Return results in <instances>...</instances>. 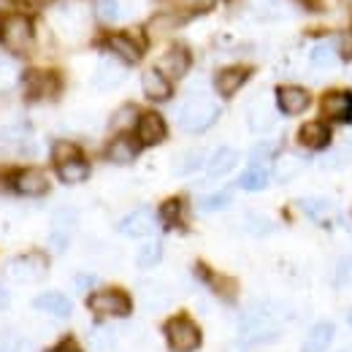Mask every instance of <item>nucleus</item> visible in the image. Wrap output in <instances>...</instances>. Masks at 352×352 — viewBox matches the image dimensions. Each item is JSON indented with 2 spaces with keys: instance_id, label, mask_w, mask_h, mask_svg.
<instances>
[{
  "instance_id": "nucleus-4",
  "label": "nucleus",
  "mask_w": 352,
  "mask_h": 352,
  "mask_svg": "<svg viewBox=\"0 0 352 352\" xmlns=\"http://www.w3.org/2000/svg\"><path fill=\"white\" fill-rule=\"evenodd\" d=\"M166 339L174 352H195L201 347V331L187 317H171L166 322Z\"/></svg>"
},
{
  "instance_id": "nucleus-30",
  "label": "nucleus",
  "mask_w": 352,
  "mask_h": 352,
  "mask_svg": "<svg viewBox=\"0 0 352 352\" xmlns=\"http://www.w3.org/2000/svg\"><path fill=\"white\" fill-rule=\"evenodd\" d=\"M95 16L103 25H114L122 16V3L120 0H95Z\"/></svg>"
},
{
  "instance_id": "nucleus-18",
  "label": "nucleus",
  "mask_w": 352,
  "mask_h": 352,
  "mask_svg": "<svg viewBox=\"0 0 352 352\" xmlns=\"http://www.w3.org/2000/svg\"><path fill=\"white\" fill-rule=\"evenodd\" d=\"M236 163H239V152L230 149V146H220V149L206 160V174L212 176V179L225 176L236 168Z\"/></svg>"
},
{
  "instance_id": "nucleus-28",
  "label": "nucleus",
  "mask_w": 352,
  "mask_h": 352,
  "mask_svg": "<svg viewBox=\"0 0 352 352\" xmlns=\"http://www.w3.org/2000/svg\"><path fill=\"white\" fill-rule=\"evenodd\" d=\"M301 209L311 220H328L333 214V204L325 198H301Z\"/></svg>"
},
{
  "instance_id": "nucleus-22",
  "label": "nucleus",
  "mask_w": 352,
  "mask_h": 352,
  "mask_svg": "<svg viewBox=\"0 0 352 352\" xmlns=\"http://www.w3.org/2000/svg\"><path fill=\"white\" fill-rule=\"evenodd\" d=\"M36 309H41V311L52 314V317H68L74 304H71L68 296H63V293H41V296L36 298Z\"/></svg>"
},
{
  "instance_id": "nucleus-13",
  "label": "nucleus",
  "mask_w": 352,
  "mask_h": 352,
  "mask_svg": "<svg viewBox=\"0 0 352 352\" xmlns=\"http://www.w3.org/2000/svg\"><path fill=\"white\" fill-rule=\"evenodd\" d=\"M309 103H311V98H309L307 89H301V87H279L276 89V106H279L285 114H290V117L304 114V111L309 109Z\"/></svg>"
},
{
  "instance_id": "nucleus-14",
  "label": "nucleus",
  "mask_w": 352,
  "mask_h": 352,
  "mask_svg": "<svg viewBox=\"0 0 352 352\" xmlns=\"http://www.w3.org/2000/svg\"><path fill=\"white\" fill-rule=\"evenodd\" d=\"M247 79H250V68H241V65L222 68L220 74L214 76V89L220 92L222 98H233L239 89L244 87Z\"/></svg>"
},
{
  "instance_id": "nucleus-6",
  "label": "nucleus",
  "mask_w": 352,
  "mask_h": 352,
  "mask_svg": "<svg viewBox=\"0 0 352 352\" xmlns=\"http://www.w3.org/2000/svg\"><path fill=\"white\" fill-rule=\"evenodd\" d=\"M155 230H157V217H155V212L146 209V206H141V209L131 212L125 220L120 222V233H122V236H131V239L152 236Z\"/></svg>"
},
{
  "instance_id": "nucleus-35",
  "label": "nucleus",
  "mask_w": 352,
  "mask_h": 352,
  "mask_svg": "<svg viewBox=\"0 0 352 352\" xmlns=\"http://www.w3.org/2000/svg\"><path fill=\"white\" fill-rule=\"evenodd\" d=\"M176 25H179V16H174V14H157V16L149 19L146 30H149L152 36H163V33H171Z\"/></svg>"
},
{
  "instance_id": "nucleus-32",
  "label": "nucleus",
  "mask_w": 352,
  "mask_h": 352,
  "mask_svg": "<svg viewBox=\"0 0 352 352\" xmlns=\"http://www.w3.org/2000/svg\"><path fill=\"white\" fill-rule=\"evenodd\" d=\"M138 109L133 106V103H128V106H122V109H117L114 111V117H111V128L114 131H128V128H133V125H138Z\"/></svg>"
},
{
  "instance_id": "nucleus-36",
  "label": "nucleus",
  "mask_w": 352,
  "mask_h": 352,
  "mask_svg": "<svg viewBox=\"0 0 352 352\" xmlns=\"http://www.w3.org/2000/svg\"><path fill=\"white\" fill-rule=\"evenodd\" d=\"M230 201H233V192H230V190H220V192H214V195L201 198V209H204V212H220V209H228V206H230Z\"/></svg>"
},
{
  "instance_id": "nucleus-51",
  "label": "nucleus",
  "mask_w": 352,
  "mask_h": 352,
  "mask_svg": "<svg viewBox=\"0 0 352 352\" xmlns=\"http://www.w3.org/2000/svg\"><path fill=\"white\" fill-rule=\"evenodd\" d=\"M0 11H8V0H0Z\"/></svg>"
},
{
  "instance_id": "nucleus-43",
  "label": "nucleus",
  "mask_w": 352,
  "mask_h": 352,
  "mask_svg": "<svg viewBox=\"0 0 352 352\" xmlns=\"http://www.w3.org/2000/svg\"><path fill=\"white\" fill-rule=\"evenodd\" d=\"M68 241H71V233H68V230H52V233H49V247H52L54 252H65Z\"/></svg>"
},
{
  "instance_id": "nucleus-9",
  "label": "nucleus",
  "mask_w": 352,
  "mask_h": 352,
  "mask_svg": "<svg viewBox=\"0 0 352 352\" xmlns=\"http://www.w3.org/2000/svg\"><path fill=\"white\" fill-rule=\"evenodd\" d=\"M157 71L174 82V79H182L187 71H190V52L187 46H171L160 60H157Z\"/></svg>"
},
{
  "instance_id": "nucleus-33",
  "label": "nucleus",
  "mask_w": 352,
  "mask_h": 352,
  "mask_svg": "<svg viewBox=\"0 0 352 352\" xmlns=\"http://www.w3.org/2000/svg\"><path fill=\"white\" fill-rule=\"evenodd\" d=\"M74 157H82L79 155V146L74 141H54L52 144V160H54V166H63V163H68Z\"/></svg>"
},
{
  "instance_id": "nucleus-11",
  "label": "nucleus",
  "mask_w": 352,
  "mask_h": 352,
  "mask_svg": "<svg viewBox=\"0 0 352 352\" xmlns=\"http://www.w3.org/2000/svg\"><path fill=\"white\" fill-rule=\"evenodd\" d=\"M11 184H14V190L19 195H30V198H38V195H44L46 190H49V179L38 168H22V171H16L14 179H11Z\"/></svg>"
},
{
  "instance_id": "nucleus-8",
  "label": "nucleus",
  "mask_w": 352,
  "mask_h": 352,
  "mask_svg": "<svg viewBox=\"0 0 352 352\" xmlns=\"http://www.w3.org/2000/svg\"><path fill=\"white\" fill-rule=\"evenodd\" d=\"M166 120L157 114V111H146L138 117V125H135V135H138V144L141 146H155L166 138Z\"/></svg>"
},
{
  "instance_id": "nucleus-37",
  "label": "nucleus",
  "mask_w": 352,
  "mask_h": 352,
  "mask_svg": "<svg viewBox=\"0 0 352 352\" xmlns=\"http://www.w3.org/2000/svg\"><path fill=\"white\" fill-rule=\"evenodd\" d=\"M114 336H117V333L109 331V328H95V331L89 333V342H92V347H95L98 352H109L114 344H117Z\"/></svg>"
},
{
  "instance_id": "nucleus-27",
  "label": "nucleus",
  "mask_w": 352,
  "mask_h": 352,
  "mask_svg": "<svg viewBox=\"0 0 352 352\" xmlns=\"http://www.w3.org/2000/svg\"><path fill=\"white\" fill-rule=\"evenodd\" d=\"M206 163V155L201 152V149H190V152H184L179 160H176L174 171L179 176H187V174H195L201 166Z\"/></svg>"
},
{
  "instance_id": "nucleus-40",
  "label": "nucleus",
  "mask_w": 352,
  "mask_h": 352,
  "mask_svg": "<svg viewBox=\"0 0 352 352\" xmlns=\"http://www.w3.org/2000/svg\"><path fill=\"white\" fill-rule=\"evenodd\" d=\"M244 222H247V230L255 233V236H263V233L271 230V220L263 217V214H255V212H250V214L244 217Z\"/></svg>"
},
{
  "instance_id": "nucleus-16",
  "label": "nucleus",
  "mask_w": 352,
  "mask_h": 352,
  "mask_svg": "<svg viewBox=\"0 0 352 352\" xmlns=\"http://www.w3.org/2000/svg\"><path fill=\"white\" fill-rule=\"evenodd\" d=\"M141 87H144V95L149 100H168L171 98V82L157 68H149L141 74Z\"/></svg>"
},
{
  "instance_id": "nucleus-25",
  "label": "nucleus",
  "mask_w": 352,
  "mask_h": 352,
  "mask_svg": "<svg viewBox=\"0 0 352 352\" xmlns=\"http://www.w3.org/2000/svg\"><path fill=\"white\" fill-rule=\"evenodd\" d=\"M336 60H339V46L333 41H320L309 52V63L314 68H331V65H336Z\"/></svg>"
},
{
  "instance_id": "nucleus-2",
  "label": "nucleus",
  "mask_w": 352,
  "mask_h": 352,
  "mask_svg": "<svg viewBox=\"0 0 352 352\" xmlns=\"http://www.w3.org/2000/svg\"><path fill=\"white\" fill-rule=\"evenodd\" d=\"M217 117H220V106L212 98L195 95L187 98L184 106L179 109V128L187 133H204L217 122Z\"/></svg>"
},
{
  "instance_id": "nucleus-5",
  "label": "nucleus",
  "mask_w": 352,
  "mask_h": 352,
  "mask_svg": "<svg viewBox=\"0 0 352 352\" xmlns=\"http://www.w3.org/2000/svg\"><path fill=\"white\" fill-rule=\"evenodd\" d=\"M87 307L98 317H128L131 314V298L120 290H98L87 298Z\"/></svg>"
},
{
  "instance_id": "nucleus-47",
  "label": "nucleus",
  "mask_w": 352,
  "mask_h": 352,
  "mask_svg": "<svg viewBox=\"0 0 352 352\" xmlns=\"http://www.w3.org/2000/svg\"><path fill=\"white\" fill-rule=\"evenodd\" d=\"M95 282H98L95 274H79V276H76V287H79V290H89Z\"/></svg>"
},
{
  "instance_id": "nucleus-50",
  "label": "nucleus",
  "mask_w": 352,
  "mask_h": 352,
  "mask_svg": "<svg viewBox=\"0 0 352 352\" xmlns=\"http://www.w3.org/2000/svg\"><path fill=\"white\" fill-rule=\"evenodd\" d=\"M6 304H8V293H6V287L0 285V309L6 307Z\"/></svg>"
},
{
  "instance_id": "nucleus-31",
  "label": "nucleus",
  "mask_w": 352,
  "mask_h": 352,
  "mask_svg": "<svg viewBox=\"0 0 352 352\" xmlns=\"http://www.w3.org/2000/svg\"><path fill=\"white\" fill-rule=\"evenodd\" d=\"M239 184H241L244 190H263L265 184H268V168H265V166H250V168L241 174Z\"/></svg>"
},
{
  "instance_id": "nucleus-10",
  "label": "nucleus",
  "mask_w": 352,
  "mask_h": 352,
  "mask_svg": "<svg viewBox=\"0 0 352 352\" xmlns=\"http://www.w3.org/2000/svg\"><path fill=\"white\" fill-rule=\"evenodd\" d=\"M320 111L325 120H333V122H347L352 117V95L350 92H342V89H333L322 98L320 103Z\"/></svg>"
},
{
  "instance_id": "nucleus-3",
  "label": "nucleus",
  "mask_w": 352,
  "mask_h": 352,
  "mask_svg": "<svg viewBox=\"0 0 352 352\" xmlns=\"http://www.w3.org/2000/svg\"><path fill=\"white\" fill-rule=\"evenodd\" d=\"M0 41L11 54H25L33 44V22L25 14H11L0 25Z\"/></svg>"
},
{
  "instance_id": "nucleus-15",
  "label": "nucleus",
  "mask_w": 352,
  "mask_h": 352,
  "mask_svg": "<svg viewBox=\"0 0 352 352\" xmlns=\"http://www.w3.org/2000/svg\"><path fill=\"white\" fill-rule=\"evenodd\" d=\"M138 149H141V144L122 133V135L111 138V144L106 146V157L111 163H117V166H128V163H133L138 157Z\"/></svg>"
},
{
  "instance_id": "nucleus-21",
  "label": "nucleus",
  "mask_w": 352,
  "mask_h": 352,
  "mask_svg": "<svg viewBox=\"0 0 352 352\" xmlns=\"http://www.w3.org/2000/svg\"><path fill=\"white\" fill-rule=\"evenodd\" d=\"M298 141H301L307 149H325L328 141H331V131H328V125H322V122H307V125L298 131Z\"/></svg>"
},
{
  "instance_id": "nucleus-29",
  "label": "nucleus",
  "mask_w": 352,
  "mask_h": 352,
  "mask_svg": "<svg viewBox=\"0 0 352 352\" xmlns=\"http://www.w3.org/2000/svg\"><path fill=\"white\" fill-rule=\"evenodd\" d=\"M160 258H163V244L160 241H146L138 250L135 263H138V268H155V265L160 263Z\"/></svg>"
},
{
  "instance_id": "nucleus-12",
  "label": "nucleus",
  "mask_w": 352,
  "mask_h": 352,
  "mask_svg": "<svg viewBox=\"0 0 352 352\" xmlns=\"http://www.w3.org/2000/svg\"><path fill=\"white\" fill-rule=\"evenodd\" d=\"M122 79H125L122 63L114 60V57H103L98 63V68H95V79L92 82H95L98 89H114L117 85H122Z\"/></svg>"
},
{
  "instance_id": "nucleus-48",
  "label": "nucleus",
  "mask_w": 352,
  "mask_h": 352,
  "mask_svg": "<svg viewBox=\"0 0 352 352\" xmlns=\"http://www.w3.org/2000/svg\"><path fill=\"white\" fill-rule=\"evenodd\" d=\"M49 352H82V350H79V344L74 339H65V342H60L57 347H52Z\"/></svg>"
},
{
  "instance_id": "nucleus-39",
  "label": "nucleus",
  "mask_w": 352,
  "mask_h": 352,
  "mask_svg": "<svg viewBox=\"0 0 352 352\" xmlns=\"http://www.w3.org/2000/svg\"><path fill=\"white\" fill-rule=\"evenodd\" d=\"M250 3L261 16H282L285 14V0H250Z\"/></svg>"
},
{
  "instance_id": "nucleus-53",
  "label": "nucleus",
  "mask_w": 352,
  "mask_h": 352,
  "mask_svg": "<svg viewBox=\"0 0 352 352\" xmlns=\"http://www.w3.org/2000/svg\"><path fill=\"white\" fill-rule=\"evenodd\" d=\"M350 322H352V314H350Z\"/></svg>"
},
{
  "instance_id": "nucleus-46",
  "label": "nucleus",
  "mask_w": 352,
  "mask_h": 352,
  "mask_svg": "<svg viewBox=\"0 0 352 352\" xmlns=\"http://www.w3.org/2000/svg\"><path fill=\"white\" fill-rule=\"evenodd\" d=\"M339 57H342V60H352V28L342 33V41H339Z\"/></svg>"
},
{
  "instance_id": "nucleus-44",
  "label": "nucleus",
  "mask_w": 352,
  "mask_h": 352,
  "mask_svg": "<svg viewBox=\"0 0 352 352\" xmlns=\"http://www.w3.org/2000/svg\"><path fill=\"white\" fill-rule=\"evenodd\" d=\"M336 282L342 287H352V258H344L336 268Z\"/></svg>"
},
{
  "instance_id": "nucleus-26",
  "label": "nucleus",
  "mask_w": 352,
  "mask_h": 352,
  "mask_svg": "<svg viewBox=\"0 0 352 352\" xmlns=\"http://www.w3.org/2000/svg\"><path fill=\"white\" fill-rule=\"evenodd\" d=\"M57 176H60L65 184H79V182H85L89 176L87 160H85V157H74V160L57 166Z\"/></svg>"
},
{
  "instance_id": "nucleus-38",
  "label": "nucleus",
  "mask_w": 352,
  "mask_h": 352,
  "mask_svg": "<svg viewBox=\"0 0 352 352\" xmlns=\"http://www.w3.org/2000/svg\"><path fill=\"white\" fill-rule=\"evenodd\" d=\"M74 225H76V212L71 206H63V209H57L52 214V230H68L71 233Z\"/></svg>"
},
{
  "instance_id": "nucleus-41",
  "label": "nucleus",
  "mask_w": 352,
  "mask_h": 352,
  "mask_svg": "<svg viewBox=\"0 0 352 352\" xmlns=\"http://www.w3.org/2000/svg\"><path fill=\"white\" fill-rule=\"evenodd\" d=\"M179 214H182V201L179 198H171V201H166L163 206H160V217L166 225H176L179 222Z\"/></svg>"
},
{
  "instance_id": "nucleus-1",
  "label": "nucleus",
  "mask_w": 352,
  "mask_h": 352,
  "mask_svg": "<svg viewBox=\"0 0 352 352\" xmlns=\"http://www.w3.org/2000/svg\"><path fill=\"white\" fill-rule=\"evenodd\" d=\"M279 304H271V301H258L247 309L239 320V331H241V339L247 344H265V342H274L279 336Z\"/></svg>"
},
{
  "instance_id": "nucleus-42",
  "label": "nucleus",
  "mask_w": 352,
  "mask_h": 352,
  "mask_svg": "<svg viewBox=\"0 0 352 352\" xmlns=\"http://www.w3.org/2000/svg\"><path fill=\"white\" fill-rule=\"evenodd\" d=\"M0 352H33V344L22 336H3V350Z\"/></svg>"
},
{
  "instance_id": "nucleus-17",
  "label": "nucleus",
  "mask_w": 352,
  "mask_h": 352,
  "mask_svg": "<svg viewBox=\"0 0 352 352\" xmlns=\"http://www.w3.org/2000/svg\"><path fill=\"white\" fill-rule=\"evenodd\" d=\"M106 46H109V52H114L122 63H138L141 60V46L133 41L131 36H125V33H114V36H109L106 38Z\"/></svg>"
},
{
  "instance_id": "nucleus-20",
  "label": "nucleus",
  "mask_w": 352,
  "mask_h": 352,
  "mask_svg": "<svg viewBox=\"0 0 352 352\" xmlns=\"http://www.w3.org/2000/svg\"><path fill=\"white\" fill-rule=\"evenodd\" d=\"M247 122H250V128L255 133H265L274 125V111H271L268 100L258 98V100L250 103V109H247Z\"/></svg>"
},
{
  "instance_id": "nucleus-45",
  "label": "nucleus",
  "mask_w": 352,
  "mask_h": 352,
  "mask_svg": "<svg viewBox=\"0 0 352 352\" xmlns=\"http://www.w3.org/2000/svg\"><path fill=\"white\" fill-rule=\"evenodd\" d=\"M271 155H274L271 144H258L252 149V166H265V160H271Z\"/></svg>"
},
{
  "instance_id": "nucleus-52",
  "label": "nucleus",
  "mask_w": 352,
  "mask_h": 352,
  "mask_svg": "<svg viewBox=\"0 0 352 352\" xmlns=\"http://www.w3.org/2000/svg\"><path fill=\"white\" fill-rule=\"evenodd\" d=\"M342 352H352V350H342Z\"/></svg>"
},
{
  "instance_id": "nucleus-23",
  "label": "nucleus",
  "mask_w": 352,
  "mask_h": 352,
  "mask_svg": "<svg viewBox=\"0 0 352 352\" xmlns=\"http://www.w3.org/2000/svg\"><path fill=\"white\" fill-rule=\"evenodd\" d=\"M57 89V79L46 71H30L28 74V98L38 100V98H46Z\"/></svg>"
},
{
  "instance_id": "nucleus-7",
  "label": "nucleus",
  "mask_w": 352,
  "mask_h": 352,
  "mask_svg": "<svg viewBox=\"0 0 352 352\" xmlns=\"http://www.w3.org/2000/svg\"><path fill=\"white\" fill-rule=\"evenodd\" d=\"M44 271H46V263H44V258H38V255H22V258H14V261L8 263V268H6L8 279H11V282H19V285L44 276Z\"/></svg>"
},
{
  "instance_id": "nucleus-24",
  "label": "nucleus",
  "mask_w": 352,
  "mask_h": 352,
  "mask_svg": "<svg viewBox=\"0 0 352 352\" xmlns=\"http://www.w3.org/2000/svg\"><path fill=\"white\" fill-rule=\"evenodd\" d=\"M301 157L298 155H279L276 160H274V179L279 182V184H287V182H293L298 171H301Z\"/></svg>"
},
{
  "instance_id": "nucleus-49",
  "label": "nucleus",
  "mask_w": 352,
  "mask_h": 352,
  "mask_svg": "<svg viewBox=\"0 0 352 352\" xmlns=\"http://www.w3.org/2000/svg\"><path fill=\"white\" fill-rule=\"evenodd\" d=\"M190 6L195 11H209V8H214V0H190Z\"/></svg>"
},
{
  "instance_id": "nucleus-34",
  "label": "nucleus",
  "mask_w": 352,
  "mask_h": 352,
  "mask_svg": "<svg viewBox=\"0 0 352 352\" xmlns=\"http://www.w3.org/2000/svg\"><path fill=\"white\" fill-rule=\"evenodd\" d=\"M19 79V65L11 57H0V92L11 89Z\"/></svg>"
},
{
  "instance_id": "nucleus-19",
  "label": "nucleus",
  "mask_w": 352,
  "mask_h": 352,
  "mask_svg": "<svg viewBox=\"0 0 352 352\" xmlns=\"http://www.w3.org/2000/svg\"><path fill=\"white\" fill-rule=\"evenodd\" d=\"M333 325L331 322H317L311 331H309V336L304 339V347L301 352H325L331 347V342H333Z\"/></svg>"
}]
</instances>
